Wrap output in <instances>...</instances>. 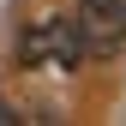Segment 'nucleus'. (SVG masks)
<instances>
[{
    "label": "nucleus",
    "instance_id": "nucleus-2",
    "mask_svg": "<svg viewBox=\"0 0 126 126\" xmlns=\"http://www.w3.org/2000/svg\"><path fill=\"white\" fill-rule=\"evenodd\" d=\"M78 42L84 54H108L126 42V0H78Z\"/></svg>",
    "mask_w": 126,
    "mask_h": 126
},
{
    "label": "nucleus",
    "instance_id": "nucleus-3",
    "mask_svg": "<svg viewBox=\"0 0 126 126\" xmlns=\"http://www.w3.org/2000/svg\"><path fill=\"white\" fill-rule=\"evenodd\" d=\"M0 120H12V114H6V108H0Z\"/></svg>",
    "mask_w": 126,
    "mask_h": 126
},
{
    "label": "nucleus",
    "instance_id": "nucleus-1",
    "mask_svg": "<svg viewBox=\"0 0 126 126\" xmlns=\"http://www.w3.org/2000/svg\"><path fill=\"white\" fill-rule=\"evenodd\" d=\"M18 60H24V66H60V72H72L78 60H84L78 24L72 18H36L18 36Z\"/></svg>",
    "mask_w": 126,
    "mask_h": 126
}]
</instances>
